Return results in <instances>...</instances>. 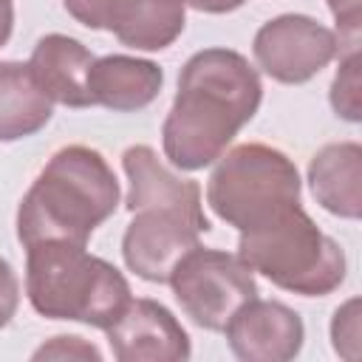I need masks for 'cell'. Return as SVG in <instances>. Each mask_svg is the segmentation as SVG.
I'll list each match as a JSON object with an SVG mask.
<instances>
[{
  "instance_id": "7a4b0ae2",
  "label": "cell",
  "mask_w": 362,
  "mask_h": 362,
  "mask_svg": "<svg viewBox=\"0 0 362 362\" xmlns=\"http://www.w3.org/2000/svg\"><path fill=\"white\" fill-rule=\"evenodd\" d=\"M119 181L99 150L68 144L40 170L17 206V240L88 243L119 206Z\"/></svg>"
},
{
  "instance_id": "3957f363",
  "label": "cell",
  "mask_w": 362,
  "mask_h": 362,
  "mask_svg": "<svg viewBox=\"0 0 362 362\" xmlns=\"http://www.w3.org/2000/svg\"><path fill=\"white\" fill-rule=\"evenodd\" d=\"M85 246L74 240L25 246V294L42 317L76 320L105 331L133 297L124 274Z\"/></svg>"
},
{
  "instance_id": "7c38bea8",
  "label": "cell",
  "mask_w": 362,
  "mask_h": 362,
  "mask_svg": "<svg viewBox=\"0 0 362 362\" xmlns=\"http://www.w3.org/2000/svg\"><path fill=\"white\" fill-rule=\"evenodd\" d=\"M93 59L96 57L79 40L68 34H45L31 51L28 71L51 102L65 107H90L88 71Z\"/></svg>"
},
{
  "instance_id": "4fadbf2b",
  "label": "cell",
  "mask_w": 362,
  "mask_h": 362,
  "mask_svg": "<svg viewBox=\"0 0 362 362\" xmlns=\"http://www.w3.org/2000/svg\"><path fill=\"white\" fill-rule=\"evenodd\" d=\"M164 85V71L139 57L110 54L93 59L88 71V93L93 105L130 113L147 107Z\"/></svg>"
},
{
  "instance_id": "30bf717a",
  "label": "cell",
  "mask_w": 362,
  "mask_h": 362,
  "mask_svg": "<svg viewBox=\"0 0 362 362\" xmlns=\"http://www.w3.org/2000/svg\"><path fill=\"white\" fill-rule=\"evenodd\" d=\"M226 342L243 362H286L303 348L305 328L294 308L280 300H246L226 322Z\"/></svg>"
},
{
  "instance_id": "277c9868",
  "label": "cell",
  "mask_w": 362,
  "mask_h": 362,
  "mask_svg": "<svg viewBox=\"0 0 362 362\" xmlns=\"http://www.w3.org/2000/svg\"><path fill=\"white\" fill-rule=\"evenodd\" d=\"M238 255L277 288L303 297H325L345 280L342 246L328 238L300 204L266 226L240 232Z\"/></svg>"
},
{
  "instance_id": "7402d4cb",
  "label": "cell",
  "mask_w": 362,
  "mask_h": 362,
  "mask_svg": "<svg viewBox=\"0 0 362 362\" xmlns=\"http://www.w3.org/2000/svg\"><path fill=\"white\" fill-rule=\"evenodd\" d=\"M62 6L76 23H82L88 28H105L110 0H62Z\"/></svg>"
},
{
  "instance_id": "6da1fadb",
  "label": "cell",
  "mask_w": 362,
  "mask_h": 362,
  "mask_svg": "<svg viewBox=\"0 0 362 362\" xmlns=\"http://www.w3.org/2000/svg\"><path fill=\"white\" fill-rule=\"evenodd\" d=\"M260 99V76L243 54L232 48L192 54L181 68L178 93L161 124L164 156L187 173L215 164L238 130L255 119Z\"/></svg>"
},
{
  "instance_id": "d6986e66",
  "label": "cell",
  "mask_w": 362,
  "mask_h": 362,
  "mask_svg": "<svg viewBox=\"0 0 362 362\" xmlns=\"http://www.w3.org/2000/svg\"><path fill=\"white\" fill-rule=\"evenodd\" d=\"M34 359H102L99 348L85 342L82 337H54L51 342L40 345L34 351Z\"/></svg>"
},
{
  "instance_id": "44dd1931",
  "label": "cell",
  "mask_w": 362,
  "mask_h": 362,
  "mask_svg": "<svg viewBox=\"0 0 362 362\" xmlns=\"http://www.w3.org/2000/svg\"><path fill=\"white\" fill-rule=\"evenodd\" d=\"M17 305H20V280L11 263L0 255V328L11 322V317L17 314Z\"/></svg>"
},
{
  "instance_id": "52a82bcc",
  "label": "cell",
  "mask_w": 362,
  "mask_h": 362,
  "mask_svg": "<svg viewBox=\"0 0 362 362\" xmlns=\"http://www.w3.org/2000/svg\"><path fill=\"white\" fill-rule=\"evenodd\" d=\"M252 54L260 71L274 82L303 85L339 54V37L314 17L280 14L257 28Z\"/></svg>"
},
{
  "instance_id": "8992f818",
  "label": "cell",
  "mask_w": 362,
  "mask_h": 362,
  "mask_svg": "<svg viewBox=\"0 0 362 362\" xmlns=\"http://www.w3.org/2000/svg\"><path fill=\"white\" fill-rule=\"evenodd\" d=\"M181 311L206 331H223L232 314L252 297H257L255 272L221 249L195 246L173 269L170 280Z\"/></svg>"
},
{
  "instance_id": "603a6c76",
  "label": "cell",
  "mask_w": 362,
  "mask_h": 362,
  "mask_svg": "<svg viewBox=\"0 0 362 362\" xmlns=\"http://www.w3.org/2000/svg\"><path fill=\"white\" fill-rule=\"evenodd\" d=\"M187 6H192L195 11H206V14H226L240 8L246 0H184Z\"/></svg>"
},
{
  "instance_id": "5b68a950",
  "label": "cell",
  "mask_w": 362,
  "mask_h": 362,
  "mask_svg": "<svg viewBox=\"0 0 362 362\" xmlns=\"http://www.w3.org/2000/svg\"><path fill=\"white\" fill-rule=\"evenodd\" d=\"M206 201L221 221L238 232H252L300 204V173L277 147L238 144L218 158Z\"/></svg>"
},
{
  "instance_id": "9a60e30c",
  "label": "cell",
  "mask_w": 362,
  "mask_h": 362,
  "mask_svg": "<svg viewBox=\"0 0 362 362\" xmlns=\"http://www.w3.org/2000/svg\"><path fill=\"white\" fill-rule=\"evenodd\" d=\"M187 23L184 0H110L105 28L136 51L173 45Z\"/></svg>"
},
{
  "instance_id": "ac0fdd59",
  "label": "cell",
  "mask_w": 362,
  "mask_h": 362,
  "mask_svg": "<svg viewBox=\"0 0 362 362\" xmlns=\"http://www.w3.org/2000/svg\"><path fill=\"white\" fill-rule=\"evenodd\" d=\"M331 339H334V351L339 356H345V359L359 356V300L356 297H351L345 305H339L334 311Z\"/></svg>"
},
{
  "instance_id": "5bb4252c",
  "label": "cell",
  "mask_w": 362,
  "mask_h": 362,
  "mask_svg": "<svg viewBox=\"0 0 362 362\" xmlns=\"http://www.w3.org/2000/svg\"><path fill=\"white\" fill-rule=\"evenodd\" d=\"M308 184L325 212L356 221L362 215V147L356 141L320 147L308 164Z\"/></svg>"
},
{
  "instance_id": "ffe728a7",
  "label": "cell",
  "mask_w": 362,
  "mask_h": 362,
  "mask_svg": "<svg viewBox=\"0 0 362 362\" xmlns=\"http://www.w3.org/2000/svg\"><path fill=\"white\" fill-rule=\"evenodd\" d=\"M334 20H337V28H339V42L348 40L345 45L356 42L359 40V23H362V0H325Z\"/></svg>"
},
{
  "instance_id": "9c48e42d",
  "label": "cell",
  "mask_w": 362,
  "mask_h": 362,
  "mask_svg": "<svg viewBox=\"0 0 362 362\" xmlns=\"http://www.w3.org/2000/svg\"><path fill=\"white\" fill-rule=\"evenodd\" d=\"M119 362H181L189 359V337L175 314L156 300H130L105 328Z\"/></svg>"
},
{
  "instance_id": "8fae6325",
  "label": "cell",
  "mask_w": 362,
  "mask_h": 362,
  "mask_svg": "<svg viewBox=\"0 0 362 362\" xmlns=\"http://www.w3.org/2000/svg\"><path fill=\"white\" fill-rule=\"evenodd\" d=\"M122 167L127 175V209L139 212V209H170L178 212L184 218H189L192 223H198L204 232H209V221L204 215V204H201V187L189 178L175 175L173 170H167L156 150L147 144H133L124 150L122 156Z\"/></svg>"
},
{
  "instance_id": "e0dca14e",
  "label": "cell",
  "mask_w": 362,
  "mask_h": 362,
  "mask_svg": "<svg viewBox=\"0 0 362 362\" xmlns=\"http://www.w3.org/2000/svg\"><path fill=\"white\" fill-rule=\"evenodd\" d=\"M331 107L345 122L362 119V99H359V48L351 42L345 54H339V68L331 82Z\"/></svg>"
},
{
  "instance_id": "cb8c5ba5",
  "label": "cell",
  "mask_w": 362,
  "mask_h": 362,
  "mask_svg": "<svg viewBox=\"0 0 362 362\" xmlns=\"http://www.w3.org/2000/svg\"><path fill=\"white\" fill-rule=\"evenodd\" d=\"M11 28H14V6L11 0H0V48L8 42Z\"/></svg>"
},
{
  "instance_id": "2e32d148",
  "label": "cell",
  "mask_w": 362,
  "mask_h": 362,
  "mask_svg": "<svg viewBox=\"0 0 362 362\" xmlns=\"http://www.w3.org/2000/svg\"><path fill=\"white\" fill-rule=\"evenodd\" d=\"M51 99L37 88L28 62H0V141H20L51 122Z\"/></svg>"
},
{
  "instance_id": "ba28073f",
  "label": "cell",
  "mask_w": 362,
  "mask_h": 362,
  "mask_svg": "<svg viewBox=\"0 0 362 362\" xmlns=\"http://www.w3.org/2000/svg\"><path fill=\"white\" fill-rule=\"evenodd\" d=\"M201 226L170 209H139L124 229L122 257L147 283H167L178 260L201 246Z\"/></svg>"
}]
</instances>
